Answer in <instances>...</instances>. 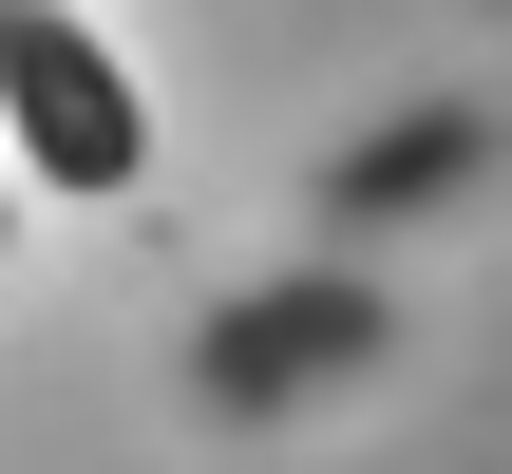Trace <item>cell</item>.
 Returning a JSON list of instances; mask_svg holds the SVG:
<instances>
[{"label":"cell","instance_id":"6da1fadb","mask_svg":"<svg viewBox=\"0 0 512 474\" xmlns=\"http://www.w3.org/2000/svg\"><path fill=\"white\" fill-rule=\"evenodd\" d=\"M0 114H19V171H38V190H133V171H152V95H133L57 0H0Z\"/></svg>","mask_w":512,"mask_h":474}]
</instances>
